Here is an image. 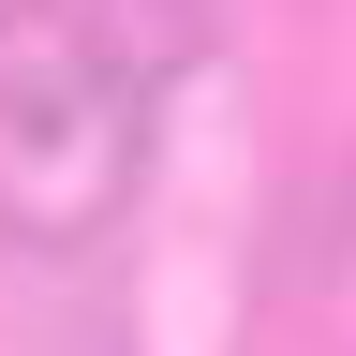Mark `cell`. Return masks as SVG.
<instances>
[{"mask_svg":"<svg viewBox=\"0 0 356 356\" xmlns=\"http://www.w3.org/2000/svg\"><path fill=\"white\" fill-rule=\"evenodd\" d=\"M149 89L89 15L0 0V252H60L134 193Z\"/></svg>","mask_w":356,"mask_h":356,"instance_id":"1","label":"cell"},{"mask_svg":"<svg viewBox=\"0 0 356 356\" xmlns=\"http://www.w3.org/2000/svg\"><path fill=\"white\" fill-rule=\"evenodd\" d=\"M341 327H356V238H341Z\"/></svg>","mask_w":356,"mask_h":356,"instance_id":"2","label":"cell"}]
</instances>
